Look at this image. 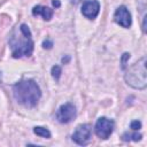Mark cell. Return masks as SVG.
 I'll use <instances>...</instances> for the list:
<instances>
[{"mask_svg":"<svg viewBox=\"0 0 147 147\" xmlns=\"http://www.w3.org/2000/svg\"><path fill=\"white\" fill-rule=\"evenodd\" d=\"M9 45L14 57L30 56L33 51V41L29 26L22 24L15 29L9 37Z\"/></svg>","mask_w":147,"mask_h":147,"instance_id":"6da1fadb","label":"cell"},{"mask_svg":"<svg viewBox=\"0 0 147 147\" xmlns=\"http://www.w3.org/2000/svg\"><path fill=\"white\" fill-rule=\"evenodd\" d=\"M13 93L16 101L25 107H34L41 96V91L32 79H25L13 86Z\"/></svg>","mask_w":147,"mask_h":147,"instance_id":"7a4b0ae2","label":"cell"},{"mask_svg":"<svg viewBox=\"0 0 147 147\" xmlns=\"http://www.w3.org/2000/svg\"><path fill=\"white\" fill-rule=\"evenodd\" d=\"M125 82L133 88L142 90L147 86V70H146V57L131 65L125 74Z\"/></svg>","mask_w":147,"mask_h":147,"instance_id":"3957f363","label":"cell"},{"mask_svg":"<svg viewBox=\"0 0 147 147\" xmlns=\"http://www.w3.org/2000/svg\"><path fill=\"white\" fill-rule=\"evenodd\" d=\"M92 136V127L90 124L78 125L72 133V140L78 145H86L90 142Z\"/></svg>","mask_w":147,"mask_h":147,"instance_id":"277c9868","label":"cell"},{"mask_svg":"<svg viewBox=\"0 0 147 147\" xmlns=\"http://www.w3.org/2000/svg\"><path fill=\"white\" fill-rule=\"evenodd\" d=\"M114 122L107 117H100L95 124V133L101 139H108L113 133Z\"/></svg>","mask_w":147,"mask_h":147,"instance_id":"5b68a950","label":"cell"},{"mask_svg":"<svg viewBox=\"0 0 147 147\" xmlns=\"http://www.w3.org/2000/svg\"><path fill=\"white\" fill-rule=\"evenodd\" d=\"M76 108L72 103L62 105L56 111V119L60 123H69L76 117Z\"/></svg>","mask_w":147,"mask_h":147,"instance_id":"8992f818","label":"cell"},{"mask_svg":"<svg viewBox=\"0 0 147 147\" xmlns=\"http://www.w3.org/2000/svg\"><path fill=\"white\" fill-rule=\"evenodd\" d=\"M114 20L117 24L122 25L123 28H129L132 23V20H131V14L130 11L127 10L126 7L124 6H121L116 9L115 14H114Z\"/></svg>","mask_w":147,"mask_h":147,"instance_id":"52a82bcc","label":"cell"},{"mask_svg":"<svg viewBox=\"0 0 147 147\" xmlns=\"http://www.w3.org/2000/svg\"><path fill=\"white\" fill-rule=\"evenodd\" d=\"M99 9H100V3L96 0H87L82 6V14L85 17L93 20L99 14Z\"/></svg>","mask_w":147,"mask_h":147,"instance_id":"ba28073f","label":"cell"},{"mask_svg":"<svg viewBox=\"0 0 147 147\" xmlns=\"http://www.w3.org/2000/svg\"><path fill=\"white\" fill-rule=\"evenodd\" d=\"M32 14H33L34 16L41 15L44 20L48 21V20H51L52 16H53V9H51V8H48V7L36 6V7H33V9H32Z\"/></svg>","mask_w":147,"mask_h":147,"instance_id":"9c48e42d","label":"cell"},{"mask_svg":"<svg viewBox=\"0 0 147 147\" xmlns=\"http://www.w3.org/2000/svg\"><path fill=\"white\" fill-rule=\"evenodd\" d=\"M33 132L39 136V137H42V138H51V132L46 129V127H42V126H36L33 129Z\"/></svg>","mask_w":147,"mask_h":147,"instance_id":"30bf717a","label":"cell"},{"mask_svg":"<svg viewBox=\"0 0 147 147\" xmlns=\"http://www.w3.org/2000/svg\"><path fill=\"white\" fill-rule=\"evenodd\" d=\"M134 140V141H138L141 139V134L138 133V132H133V133H124L123 134V140L125 141H129V140Z\"/></svg>","mask_w":147,"mask_h":147,"instance_id":"8fae6325","label":"cell"},{"mask_svg":"<svg viewBox=\"0 0 147 147\" xmlns=\"http://www.w3.org/2000/svg\"><path fill=\"white\" fill-rule=\"evenodd\" d=\"M52 76H53L56 80L60 78V76H61V68H60L59 65H54V67L52 68Z\"/></svg>","mask_w":147,"mask_h":147,"instance_id":"7c38bea8","label":"cell"},{"mask_svg":"<svg viewBox=\"0 0 147 147\" xmlns=\"http://www.w3.org/2000/svg\"><path fill=\"white\" fill-rule=\"evenodd\" d=\"M140 127H141V123H140L139 121H133V122L131 123V129H132V130L137 131V130H139Z\"/></svg>","mask_w":147,"mask_h":147,"instance_id":"4fadbf2b","label":"cell"},{"mask_svg":"<svg viewBox=\"0 0 147 147\" xmlns=\"http://www.w3.org/2000/svg\"><path fill=\"white\" fill-rule=\"evenodd\" d=\"M42 46H44V48H51V47L53 46V42L49 41V40H45V41L42 42Z\"/></svg>","mask_w":147,"mask_h":147,"instance_id":"5bb4252c","label":"cell"},{"mask_svg":"<svg viewBox=\"0 0 147 147\" xmlns=\"http://www.w3.org/2000/svg\"><path fill=\"white\" fill-rule=\"evenodd\" d=\"M130 57V54H127V53H125L124 55H123V59H122V67L124 68L125 67V63H126V60Z\"/></svg>","mask_w":147,"mask_h":147,"instance_id":"9a60e30c","label":"cell"},{"mask_svg":"<svg viewBox=\"0 0 147 147\" xmlns=\"http://www.w3.org/2000/svg\"><path fill=\"white\" fill-rule=\"evenodd\" d=\"M146 18H147V17L145 16V17H144V23H142V31H144V32H146Z\"/></svg>","mask_w":147,"mask_h":147,"instance_id":"2e32d148","label":"cell"},{"mask_svg":"<svg viewBox=\"0 0 147 147\" xmlns=\"http://www.w3.org/2000/svg\"><path fill=\"white\" fill-rule=\"evenodd\" d=\"M53 6L56 7V8L60 7V1H59V0H53Z\"/></svg>","mask_w":147,"mask_h":147,"instance_id":"e0dca14e","label":"cell"},{"mask_svg":"<svg viewBox=\"0 0 147 147\" xmlns=\"http://www.w3.org/2000/svg\"><path fill=\"white\" fill-rule=\"evenodd\" d=\"M80 0H72V2H75V3H77V2H79Z\"/></svg>","mask_w":147,"mask_h":147,"instance_id":"ac0fdd59","label":"cell"}]
</instances>
